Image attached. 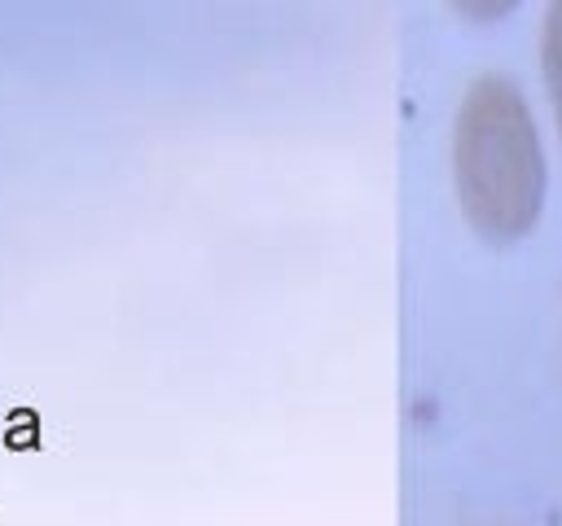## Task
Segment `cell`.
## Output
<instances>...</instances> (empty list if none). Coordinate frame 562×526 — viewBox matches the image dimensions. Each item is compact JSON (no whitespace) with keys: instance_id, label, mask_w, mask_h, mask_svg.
Listing matches in <instances>:
<instances>
[{"instance_id":"obj_3","label":"cell","mask_w":562,"mask_h":526,"mask_svg":"<svg viewBox=\"0 0 562 526\" xmlns=\"http://www.w3.org/2000/svg\"><path fill=\"white\" fill-rule=\"evenodd\" d=\"M465 18H474V22H492V18H505L518 0H452Z\"/></svg>"},{"instance_id":"obj_2","label":"cell","mask_w":562,"mask_h":526,"mask_svg":"<svg viewBox=\"0 0 562 526\" xmlns=\"http://www.w3.org/2000/svg\"><path fill=\"white\" fill-rule=\"evenodd\" d=\"M540 61H544V83H549L553 118H558V132H562V0H549L544 39H540Z\"/></svg>"},{"instance_id":"obj_1","label":"cell","mask_w":562,"mask_h":526,"mask_svg":"<svg viewBox=\"0 0 562 526\" xmlns=\"http://www.w3.org/2000/svg\"><path fill=\"white\" fill-rule=\"evenodd\" d=\"M452 171L465 219L496 245L527 237L544 206V153L522 92L505 75L470 83L457 136Z\"/></svg>"}]
</instances>
